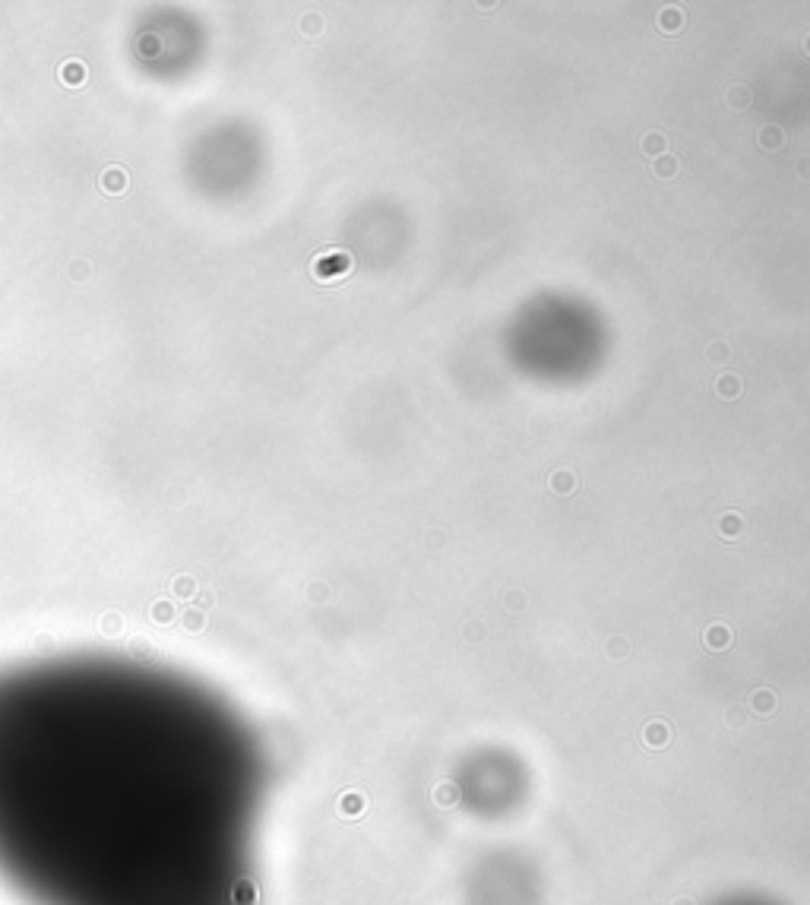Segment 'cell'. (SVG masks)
<instances>
[{"label": "cell", "mask_w": 810, "mask_h": 905, "mask_svg": "<svg viewBox=\"0 0 810 905\" xmlns=\"http://www.w3.org/2000/svg\"><path fill=\"white\" fill-rule=\"evenodd\" d=\"M235 902L237 905H254L256 902V883L254 880H241L235 886Z\"/></svg>", "instance_id": "5b68a950"}, {"label": "cell", "mask_w": 810, "mask_h": 905, "mask_svg": "<svg viewBox=\"0 0 810 905\" xmlns=\"http://www.w3.org/2000/svg\"><path fill=\"white\" fill-rule=\"evenodd\" d=\"M117 627H121V618H117V614H108V620H105V630L117 633Z\"/></svg>", "instance_id": "8fae6325"}, {"label": "cell", "mask_w": 810, "mask_h": 905, "mask_svg": "<svg viewBox=\"0 0 810 905\" xmlns=\"http://www.w3.org/2000/svg\"><path fill=\"white\" fill-rule=\"evenodd\" d=\"M130 652H133L136 658H146V662L155 658V646H149L146 639H133V643H130Z\"/></svg>", "instance_id": "ba28073f"}, {"label": "cell", "mask_w": 810, "mask_h": 905, "mask_svg": "<svg viewBox=\"0 0 810 905\" xmlns=\"http://www.w3.org/2000/svg\"><path fill=\"white\" fill-rule=\"evenodd\" d=\"M149 614H152L155 624H171L174 620V605L168 599H159V601H152V611Z\"/></svg>", "instance_id": "277c9868"}, {"label": "cell", "mask_w": 810, "mask_h": 905, "mask_svg": "<svg viewBox=\"0 0 810 905\" xmlns=\"http://www.w3.org/2000/svg\"><path fill=\"white\" fill-rule=\"evenodd\" d=\"M361 807H364L361 795H345L342 801H339V810H342L345 816H358V814H361Z\"/></svg>", "instance_id": "8992f818"}, {"label": "cell", "mask_w": 810, "mask_h": 905, "mask_svg": "<svg viewBox=\"0 0 810 905\" xmlns=\"http://www.w3.org/2000/svg\"><path fill=\"white\" fill-rule=\"evenodd\" d=\"M200 601H203V608H209L212 605V592H203L200 595Z\"/></svg>", "instance_id": "7c38bea8"}, {"label": "cell", "mask_w": 810, "mask_h": 905, "mask_svg": "<svg viewBox=\"0 0 810 905\" xmlns=\"http://www.w3.org/2000/svg\"><path fill=\"white\" fill-rule=\"evenodd\" d=\"M181 624H184L187 630H203V627H206V614L203 611H184Z\"/></svg>", "instance_id": "9c48e42d"}, {"label": "cell", "mask_w": 810, "mask_h": 905, "mask_svg": "<svg viewBox=\"0 0 810 905\" xmlns=\"http://www.w3.org/2000/svg\"><path fill=\"white\" fill-rule=\"evenodd\" d=\"M171 589H174V595H178V599H190V595L197 592V582H193V576H178Z\"/></svg>", "instance_id": "52a82bcc"}, {"label": "cell", "mask_w": 810, "mask_h": 905, "mask_svg": "<svg viewBox=\"0 0 810 905\" xmlns=\"http://www.w3.org/2000/svg\"><path fill=\"white\" fill-rule=\"evenodd\" d=\"M102 187L108 193H121L124 187H127V174H124L121 168H108V171L102 174Z\"/></svg>", "instance_id": "3957f363"}, {"label": "cell", "mask_w": 810, "mask_h": 905, "mask_svg": "<svg viewBox=\"0 0 810 905\" xmlns=\"http://www.w3.org/2000/svg\"><path fill=\"white\" fill-rule=\"evenodd\" d=\"M86 77H89V70H86L83 60H67V64L60 67V83L70 86V89L73 86H83Z\"/></svg>", "instance_id": "7a4b0ae2"}, {"label": "cell", "mask_w": 810, "mask_h": 905, "mask_svg": "<svg viewBox=\"0 0 810 905\" xmlns=\"http://www.w3.org/2000/svg\"><path fill=\"white\" fill-rule=\"evenodd\" d=\"M345 269H348V256H345V254H323V256H317V260H313V275H317V279H323V282L339 279Z\"/></svg>", "instance_id": "6da1fadb"}, {"label": "cell", "mask_w": 810, "mask_h": 905, "mask_svg": "<svg viewBox=\"0 0 810 905\" xmlns=\"http://www.w3.org/2000/svg\"><path fill=\"white\" fill-rule=\"evenodd\" d=\"M646 741H649L652 747H662L665 744V728L662 725H652L649 728V738H646Z\"/></svg>", "instance_id": "30bf717a"}]
</instances>
